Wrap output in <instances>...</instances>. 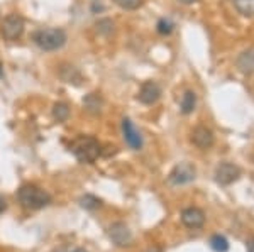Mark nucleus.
<instances>
[{"instance_id": "obj_2", "label": "nucleus", "mask_w": 254, "mask_h": 252, "mask_svg": "<svg viewBox=\"0 0 254 252\" xmlns=\"http://www.w3.org/2000/svg\"><path fill=\"white\" fill-rule=\"evenodd\" d=\"M66 32L58 27H48V29H39L34 32L32 41L43 51H58L66 44Z\"/></svg>"}, {"instance_id": "obj_23", "label": "nucleus", "mask_w": 254, "mask_h": 252, "mask_svg": "<svg viewBox=\"0 0 254 252\" xmlns=\"http://www.w3.org/2000/svg\"><path fill=\"white\" fill-rule=\"evenodd\" d=\"M5 208H7V202H5V198H3V197H0V213H2Z\"/></svg>"}, {"instance_id": "obj_16", "label": "nucleus", "mask_w": 254, "mask_h": 252, "mask_svg": "<svg viewBox=\"0 0 254 252\" xmlns=\"http://www.w3.org/2000/svg\"><path fill=\"white\" fill-rule=\"evenodd\" d=\"M237 14L243 17H254V0H232Z\"/></svg>"}, {"instance_id": "obj_21", "label": "nucleus", "mask_w": 254, "mask_h": 252, "mask_svg": "<svg viewBox=\"0 0 254 252\" xmlns=\"http://www.w3.org/2000/svg\"><path fill=\"white\" fill-rule=\"evenodd\" d=\"M114 3L122 10H137L144 3V0H114Z\"/></svg>"}, {"instance_id": "obj_8", "label": "nucleus", "mask_w": 254, "mask_h": 252, "mask_svg": "<svg viewBox=\"0 0 254 252\" xmlns=\"http://www.w3.org/2000/svg\"><path fill=\"white\" fill-rule=\"evenodd\" d=\"M191 142H193L198 149L207 151V149H210L215 142L214 132H212L208 127H205V125H198V127H195L193 132H191Z\"/></svg>"}, {"instance_id": "obj_20", "label": "nucleus", "mask_w": 254, "mask_h": 252, "mask_svg": "<svg viewBox=\"0 0 254 252\" xmlns=\"http://www.w3.org/2000/svg\"><path fill=\"white\" fill-rule=\"evenodd\" d=\"M80 205H81V208H85V210H97L98 206L102 205V202L98 200L97 197H93V195H83V197L80 198Z\"/></svg>"}, {"instance_id": "obj_24", "label": "nucleus", "mask_w": 254, "mask_h": 252, "mask_svg": "<svg viewBox=\"0 0 254 252\" xmlns=\"http://www.w3.org/2000/svg\"><path fill=\"white\" fill-rule=\"evenodd\" d=\"M248 252H254V237L248 241Z\"/></svg>"}, {"instance_id": "obj_10", "label": "nucleus", "mask_w": 254, "mask_h": 252, "mask_svg": "<svg viewBox=\"0 0 254 252\" xmlns=\"http://www.w3.org/2000/svg\"><path fill=\"white\" fill-rule=\"evenodd\" d=\"M122 134H124V139L134 151H141L142 149V137L141 132L136 129V125L132 124L130 119H122Z\"/></svg>"}, {"instance_id": "obj_19", "label": "nucleus", "mask_w": 254, "mask_h": 252, "mask_svg": "<svg viewBox=\"0 0 254 252\" xmlns=\"http://www.w3.org/2000/svg\"><path fill=\"white\" fill-rule=\"evenodd\" d=\"M97 27V32L100 36H105V38H109V36L114 34V31H116V27H114V20L112 19H100L98 22L95 24Z\"/></svg>"}, {"instance_id": "obj_1", "label": "nucleus", "mask_w": 254, "mask_h": 252, "mask_svg": "<svg viewBox=\"0 0 254 252\" xmlns=\"http://www.w3.org/2000/svg\"><path fill=\"white\" fill-rule=\"evenodd\" d=\"M69 151L73 152V156L76 157L83 164H92L97 161V157L100 156V144L95 137L92 136H80L69 144Z\"/></svg>"}, {"instance_id": "obj_14", "label": "nucleus", "mask_w": 254, "mask_h": 252, "mask_svg": "<svg viewBox=\"0 0 254 252\" xmlns=\"http://www.w3.org/2000/svg\"><path fill=\"white\" fill-rule=\"evenodd\" d=\"M236 63H237L239 71L246 73V75H251V73H254V50L243 51L239 56H237Z\"/></svg>"}, {"instance_id": "obj_18", "label": "nucleus", "mask_w": 254, "mask_h": 252, "mask_svg": "<svg viewBox=\"0 0 254 252\" xmlns=\"http://www.w3.org/2000/svg\"><path fill=\"white\" fill-rule=\"evenodd\" d=\"M210 249L214 252H227L229 251V241L220 234H215L210 237Z\"/></svg>"}, {"instance_id": "obj_4", "label": "nucleus", "mask_w": 254, "mask_h": 252, "mask_svg": "<svg viewBox=\"0 0 254 252\" xmlns=\"http://www.w3.org/2000/svg\"><path fill=\"white\" fill-rule=\"evenodd\" d=\"M24 19L17 14H9L7 17H3L2 26H0V34L5 41H17L22 38L24 34Z\"/></svg>"}, {"instance_id": "obj_22", "label": "nucleus", "mask_w": 254, "mask_h": 252, "mask_svg": "<svg viewBox=\"0 0 254 252\" xmlns=\"http://www.w3.org/2000/svg\"><path fill=\"white\" fill-rule=\"evenodd\" d=\"M173 27H175V24L171 22L170 19H159L156 24V31L161 36H170L171 32H173Z\"/></svg>"}, {"instance_id": "obj_17", "label": "nucleus", "mask_w": 254, "mask_h": 252, "mask_svg": "<svg viewBox=\"0 0 254 252\" xmlns=\"http://www.w3.org/2000/svg\"><path fill=\"white\" fill-rule=\"evenodd\" d=\"M53 119L56 122H66L69 119V107L64 101H58L53 105Z\"/></svg>"}, {"instance_id": "obj_9", "label": "nucleus", "mask_w": 254, "mask_h": 252, "mask_svg": "<svg viewBox=\"0 0 254 252\" xmlns=\"http://www.w3.org/2000/svg\"><path fill=\"white\" fill-rule=\"evenodd\" d=\"M161 97V87L156 81H144L141 85V90L137 93V99L144 105H154Z\"/></svg>"}, {"instance_id": "obj_3", "label": "nucleus", "mask_w": 254, "mask_h": 252, "mask_svg": "<svg viewBox=\"0 0 254 252\" xmlns=\"http://www.w3.org/2000/svg\"><path fill=\"white\" fill-rule=\"evenodd\" d=\"M17 198L24 208L41 210L51 203V195L36 185H24L19 188Z\"/></svg>"}, {"instance_id": "obj_7", "label": "nucleus", "mask_w": 254, "mask_h": 252, "mask_svg": "<svg viewBox=\"0 0 254 252\" xmlns=\"http://www.w3.org/2000/svg\"><path fill=\"white\" fill-rule=\"evenodd\" d=\"M241 176V169L237 168L236 164H232V162H220L219 166H217L215 169V181L219 183V185L222 186H229L232 185L234 181L239 180Z\"/></svg>"}, {"instance_id": "obj_6", "label": "nucleus", "mask_w": 254, "mask_h": 252, "mask_svg": "<svg viewBox=\"0 0 254 252\" xmlns=\"http://www.w3.org/2000/svg\"><path fill=\"white\" fill-rule=\"evenodd\" d=\"M109 237L117 247H129L134 241L132 232H130V229L124 222L112 223V225L109 227Z\"/></svg>"}, {"instance_id": "obj_5", "label": "nucleus", "mask_w": 254, "mask_h": 252, "mask_svg": "<svg viewBox=\"0 0 254 252\" xmlns=\"http://www.w3.org/2000/svg\"><path fill=\"white\" fill-rule=\"evenodd\" d=\"M196 169L193 164L190 162H180L176 164L173 169L168 174V183L173 186H182V185H188L195 180Z\"/></svg>"}, {"instance_id": "obj_11", "label": "nucleus", "mask_w": 254, "mask_h": 252, "mask_svg": "<svg viewBox=\"0 0 254 252\" xmlns=\"http://www.w3.org/2000/svg\"><path fill=\"white\" fill-rule=\"evenodd\" d=\"M182 222L188 229H202L205 223V213L196 206H188L182 212Z\"/></svg>"}, {"instance_id": "obj_13", "label": "nucleus", "mask_w": 254, "mask_h": 252, "mask_svg": "<svg viewBox=\"0 0 254 252\" xmlns=\"http://www.w3.org/2000/svg\"><path fill=\"white\" fill-rule=\"evenodd\" d=\"M102 107H104V100L98 93H88L83 99V108L90 115H98L102 113Z\"/></svg>"}, {"instance_id": "obj_12", "label": "nucleus", "mask_w": 254, "mask_h": 252, "mask_svg": "<svg viewBox=\"0 0 254 252\" xmlns=\"http://www.w3.org/2000/svg\"><path fill=\"white\" fill-rule=\"evenodd\" d=\"M58 75L64 83L75 85V87H80L81 81H83V75H81V71L78 70V68L73 66V64H68V63H63L58 68Z\"/></svg>"}, {"instance_id": "obj_27", "label": "nucleus", "mask_w": 254, "mask_h": 252, "mask_svg": "<svg viewBox=\"0 0 254 252\" xmlns=\"http://www.w3.org/2000/svg\"><path fill=\"white\" fill-rule=\"evenodd\" d=\"M0 76H2V64H0Z\"/></svg>"}, {"instance_id": "obj_25", "label": "nucleus", "mask_w": 254, "mask_h": 252, "mask_svg": "<svg viewBox=\"0 0 254 252\" xmlns=\"http://www.w3.org/2000/svg\"><path fill=\"white\" fill-rule=\"evenodd\" d=\"M180 3H183V5H191V3L198 2V0H178Z\"/></svg>"}, {"instance_id": "obj_15", "label": "nucleus", "mask_w": 254, "mask_h": 252, "mask_svg": "<svg viewBox=\"0 0 254 252\" xmlns=\"http://www.w3.org/2000/svg\"><path fill=\"white\" fill-rule=\"evenodd\" d=\"M195 107H196V95H195V92L187 90L185 93H183L182 100H180V110H182L183 115H190V113L195 110Z\"/></svg>"}, {"instance_id": "obj_26", "label": "nucleus", "mask_w": 254, "mask_h": 252, "mask_svg": "<svg viewBox=\"0 0 254 252\" xmlns=\"http://www.w3.org/2000/svg\"><path fill=\"white\" fill-rule=\"evenodd\" d=\"M73 252H88V251H85V249H75Z\"/></svg>"}]
</instances>
